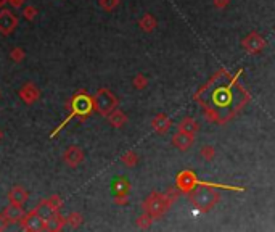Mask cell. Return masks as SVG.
<instances>
[{
	"label": "cell",
	"mask_w": 275,
	"mask_h": 232,
	"mask_svg": "<svg viewBox=\"0 0 275 232\" xmlns=\"http://www.w3.org/2000/svg\"><path fill=\"white\" fill-rule=\"evenodd\" d=\"M219 192L211 186H196L190 192V202L199 211H209L219 202Z\"/></svg>",
	"instance_id": "cell-1"
},
{
	"label": "cell",
	"mask_w": 275,
	"mask_h": 232,
	"mask_svg": "<svg viewBox=\"0 0 275 232\" xmlns=\"http://www.w3.org/2000/svg\"><path fill=\"white\" fill-rule=\"evenodd\" d=\"M66 108L73 113L74 116L80 118V121H84L85 118H89L94 111V97H90L85 90H78L73 95V99L68 102Z\"/></svg>",
	"instance_id": "cell-2"
},
{
	"label": "cell",
	"mask_w": 275,
	"mask_h": 232,
	"mask_svg": "<svg viewBox=\"0 0 275 232\" xmlns=\"http://www.w3.org/2000/svg\"><path fill=\"white\" fill-rule=\"evenodd\" d=\"M172 202L169 200V197L166 193H158L153 192L147 197V200L143 202V211L150 213L155 219L163 218L166 211L169 210Z\"/></svg>",
	"instance_id": "cell-3"
},
{
	"label": "cell",
	"mask_w": 275,
	"mask_h": 232,
	"mask_svg": "<svg viewBox=\"0 0 275 232\" xmlns=\"http://www.w3.org/2000/svg\"><path fill=\"white\" fill-rule=\"evenodd\" d=\"M94 108L101 116H108L113 110L118 108V99L110 89L101 87L94 95Z\"/></svg>",
	"instance_id": "cell-4"
},
{
	"label": "cell",
	"mask_w": 275,
	"mask_h": 232,
	"mask_svg": "<svg viewBox=\"0 0 275 232\" xmlns=\"http://www.w3.org/2000/svg\"><path fill=\"white\" fill-rule=\"evenodd\" d=\"M21 229L28 232H37V231H45V221L44 218L37 213V210H32L28 214H24V218L20 221Z\"/></svg>",
	"instance_id": "cell-5"
},
{
	"label": "cell",
	"mask_w": 275,
	"mask_h": 232,
	"mask_svg": "<svg viewBox=\"0 0 275 232\" xmlns=\"http://www.w3.org/2000/svg\"><path fill=\"white\" fill-rule=\"evenodd\" d=\"M18 16L12 13V10L3 8L0 12V34L2 36H10L13 34V31L18 28Z\"/></svg>",
	"instance_id": "cell-6"
},
{
	"label": "cell",
	"mask_w": 275,
	"mask_h": 232,
	"mask_svg": "<svg viewBox=\"0 0 275 232\" xmlns=\"http://www.w3.org/2000/svg\"><path fill=\"white\" fill-rule=\"evenodd\" d=\"M113 190H115V203L116 205H127L129 203V190H131V184L126 177H118L113 182Z\"/></svg>",
	"instance_id": "cell-7"
},
{
	"label": "cell",
	"mask_w": 275,
	"mask_h": 232,
	"mask_svg": "<svg viewBox=\"0 0 275 232\" xmlns=\"http://www.w3.org/2000/svg\"><path fill=\"white\" fill-rule=\"evenodd\" d=\"M241 47L243 50L248 53H259L262 52V48L266 47V41L261 34L257 32H251L250 36H246L243 41H241Z\"/></svg>",
	"instance_id": "cell-8"
},
{
	"label": "cell",
	"mask_w": 275,
	"mask_h": 232,
	"mask_svg": "<svg viewBox=\"0 0 275 232\" xmlns=\"http://www.w3.org/2000/svg\"><path fill=\"white\" fill-rule=\"evenodd\" d=\"M63 161L66 163L69 168H76L84 161V152L82 148L78 145H69L63 153Z\"/></svg>",
	"instance_id": "cell-9"
},
{
	"label": "cell",
	"mask_w": 275,
	"mask_h": 232,
	"mask_svg": "<svg viewBox=\"0 0 275 232\" xmlns=\"http://www.w3.org/2000/svg\"><path fill=\"white\" fill-rule=\"evenodd\" d=\"M177 187H179V190L182 192H187L190 193L193 189L198 186V181H196V176L193 174L192 171H182L179 176H177Z\"/></svg>",
	"instance_id": "cell-10"
},
{
	"label": "cell",
	"mask_w": 275,
	"mask_h": 232,
	"mask_svg": "<svg viewBox=\"0 0 275 232\" xmlns=\"http://www.w3.org/2000/svg\"><path fill=\"white\" fill-rule=\"evenodd\" d=\"M20 99L24 102L26 105H32L39 100L40 97V90L34 83H26L23 87L20 89Z\"/></svg>",
	"instance_id": "cell-11"
},
{
	"label": "cell",
	"mask_w": 275,
	"mask_h": 232,
	"mask_svg": "<svg viewBox=\"0 0 275 232\" xmlns=\"http://www.w3.org/2000/svg\"><path fill=\"white\" fill-rule=\"evenodd\" d=\"M193 142H195V136H193V134H188V132H183V131H179L174 137H172V145H174L176 148L182 150V152L192 148Z\"/></svg>",
	"instance_id": "cell-12"
},
{
	"label": "cell",
	"mask_w": 275,
	"mask_h": 232,
	"mask_svg": "<svg viewBox=\"0 0 275 232\" xmlns=\"http://www.w3.org/2000/svg\"><path fill=\"white\" fill-rule=\"evenodd\" d=\"M3 214H5V218L8 219L10 224H15V223H20V221L24 218V210L21 208V205L10 203L8 207L3 210Z\"/></svg>",
	"instance_id": "cell-13"
},
{
	"label": "cell",
	"mask_w": 275,
	"mask_h": 232,
	"mask_svg": "<svg viewBox=\"0 0 275 232\" xmlns=\"http://www.w3.org/2000/svg\"><path fill=\"white\" fill-rule=\"evenodd\" d=\"M8 202L10 203H16V205H23L28 202V198H29V193L28 190H26L24 187H21V186H15L12 190L8 192Z\"/></svg>",
	"instance_id": "cell-14"
},
{
	"label": "cell",
	"mask_w": 275,
	"mask_h": 232,
	"mask_svg": "<svg viewBox=\"0 0 275 232\" xmlns=\"http://www.w3.org/2000/svg\"><path fill=\"white\" fill-rule=\"evenodd\" d=\"M152 127L155 129L158 134H166L171 129V120L169 116L166 115V113H159V115H156L152 121Z\"/></svg>",
	"instance_id": "cell-15"
},
{
	"label": "cell",
	"mask_w": 275,
	"mask_h": 232,
	"mask_svg": "<svg viewBox=\"0 0 275 232\" xmlns=\"http://www.w3.org/2000/svg\"><path fill=\"white\" fill-rule=\"evenodd\" d=\"M64 226H66V216L60 214V211H58L55 216H52L50 219L45 221V231L58 232V231H61Z\"/></svg>",
	"instance_id": "cell-16"
},
{
	"label": "cell",
	"mask_w": 275,
	"mask_h": 232,
	"mask_svg": "<svg viewBox=\"0 0 275 232\" xmlns=\"http://www.w3.org/2000/svg\"><path fill=\"white\" fill-rule=\"evenodd\" d=\"M106 118H108V123H110L113 127H122L124 124L127 123V115L124 111L118 110V108L113 110Z\"/></svg>",
	"instance_id": "cell-17"
},
{
	"label": "cell",
	"mask_w": 275,
	"mask_h": 232,
	"mask_svg": "<svg viewBox=\"0 0 275 232\" xmlns=\"http://www.w3.org/2000/svg\"><path fill=\"white\" fill-rule=\"evenodd\" d=\"M37 213L40 214L42 218H44V221H47V219H50L52 216H55V214L58 213L55 208L52 207V203L48 202V198H45V200H42L39 205H37Z\"/></svg>",
	"instance_id": "cell-18"
},
{
	"label": "cell",
	"mask_w": 275,
	"mask_h": 232,
	"mask_svg": "<svg viewBox=\"0 0 275 232\" xmlns=\"http://www.w3.org/2000/svg\"><path fill=\"white\" fill-rule=\"evenodd\" d=\"M179 131H183V132H188V134H193V136H195V134L199 131V124L193 120V118H190V116H187V118H182V121L179 123Z\"/></svg>",
	"instance_id": "cell-19"
},
{
	"label": "cell",
	"mask_w": 275,
	"mask_h": 232,
	"mask_svg": "<svg viewBox=\"0 0 275 232\" xmlns=\"http://www.w3.org/2000/svg\"><path fill=\"white\" fill-rule=\"evenodd\" d=\"M138 26H140V29L145 32H153L156 28V18L152 13H145L142 18H140Z\"/></svg>",
	"instance_id": "cell-20"
},
{
	"label": "cell",
	"mask_w": 275,
	"mask_h": 232,
	"mask_svg": "<svg viewBox=\"0 0 275 232\" xmlns=\"http://www.w3.org/2000/svg\"><path fill=\"white\" fill-rule=\"evenodd\" d=\"M121 161H122V165L127 166V168H134V166L138 163V156L134 150H129V152H126L121 156Z\"/></svg>",
	"instance_id": "cell-21"
},
{
	"label": "cell",
	"mask_w": 275,
	"mask_h": 232,
	"mask_svg": "<svg viewBox=\"0 0 275 232\" xmlns=\"http://www.w3.org/2000/svg\"><path fill=\"white\" fill-rule=\"evenodd\" d=\"M82 223H84V218H82V214H80L79 211H73V213H69L66 216V224L69 226V228H73V229L79 228Z\"/></svg>",
	"instance_id": "cell-22"
},
{
	"label": "cell",
	"mask_w": 275,
	"mask_h": 232,
	"mask_svg": "<svg viewBox=\"0 0 275 232\" xmlns=\"http://www.w3.org/2000/svg\"><path fill=\"white\" fill-rule=\"evenodd\" d=\"M153 221H155V218L152 216V214L145 211L142 216L137 218L136 223H137V228H140V229H150V228H152V224H153Z\"/></svg>",
	"instance_id": "cell-23"
},
{
	"label": "cell",
	"mask_w": 275,
	"mask_h": 232,
	"mask_svg": "<svg viewBox=\"0 0 275 232\" xmlns=\"http://www.w3.org/2000/svg\"><path fill=\"white\" fill-rule=\"evenodd\" d=\"M24 57H26V53L21 47H15L12 48V52H10V60L15 63H21L24 60Z\"/></svg>",
	"instance_id": "cell-24"
},
{
	"label": "cell",
	"mask_w": 275,
	"mask_h": 232,
	"mask_svg": "<svg viewBox=\"0 0 275 232\" xmlns=\"http://www.w3.org/2000/svg\"><path fill=\"white\" fill-rule=\"evenodd\" d=\"M132 85H134V87H136L137 90H143V89L148 85L147 76H143V74H137V76L132 79Z\"/></svg>",
	"instance_id": "cell-25"
},
{
	"label": "cell",
	"mask_w": 275,
	"mask_h": 232,
	"mask_svg": "<svg viewBox=\"0 0 275 232\" xmlns=\"http://www.w3.org/2000/svg\"><path fill=\"white\" fill-rule=\"evenodd\" d=\"M100 7L105 10V12H113L115 8H118L119 5V0H98Z\"/></svg>",
	"instance_id": "cell-26"
},
{
	"label": "cell",
	"mask_w": 275,
	"mask_h": 232,
	"mask_svg": "<svg viewBox=\"0 0 275 232\" xmlns=\"http://www.w3.org/2000/svg\"><path fill=\"white\" fill-rule=\"evenodd\" d=\"M37 15H39V10H37L34 5H28V7H24V10H23L24 20H28V21H32Z\"/></svg>",
	"instance_id": "cell-27"
},
{
	"label": "cell",
	"mask_w": 275,
	"mask_h": 232,
	"mask_svg": "<svg viewBox=\"0 0 275 232\" xmlns=\"http://www.w3.org/2000/svg\"><path fill=\"white\" fill-rule=\"evenodd\" d=\"M214 155H216V152H214V148L211 147V145H204V147L201 148V156L206 161H211L214 158Z\"/></svg>",
	"instance_id": "cell-28"
},
{
	"label": "cell",
	"mask_w": 275,
	"mask_h": 232,
	"mask_svg": "<svg viewBox=\"0 0 275 232\" xmlns=\"http://www.w3.org/2000/svg\"><path fill=\"white\" fill-rule=\"evenodd\" d=\"M48 202L52 203V207L57 210V211H60V210L63 208V198L60 195H52L50 198H48Z\"/></svg>",
	"instance_id": "cell-29"
},
{
	"label": "cell",
	"mask_w": 275,
	"mask_h": 232,
	"mask_svg": "<svg viewBox=\"0 0 275 232\" xmlns=\"http://www.w3.org/2000/svg\"><path fill=\"white\" fill-rule=\"evenodd\" d=\"M213 3H214V7L216 8H225V7H229V3H230V0H213Z\"/></svg>",
	"instance_id": "cell-30"
},
{
	"label": "cell",
	"mask_w": 275,
	"mask_h": 232,
	"mask_svg": "<svg viewBox=\"0 0 275 232\" xmlns=\"http://www.w3.org/2000/svg\"><path fill=\"white\" fill-rule=\"evenodd\" d=\"M8 224H10V223H8V219L5 218V214H3V213H0V232L7 229V228H8Z\"/></svg>",
	"instance_id": "cell-31"
},
{
	"label": "cell",
	"mask_w": 275,
	"mask_h": 232,
	"mask_svg": "<svg viewBox=\"0 0 275 232\" xmlns=\"http://www.w3.org/2000/svg\"><path fill=\"white\" fill-rule=\"evenodd\" d=\"M8 3H12L13 8H21L24 3V0H8Z\"/></svg>",
	"instance_id": "cell-32"
},
{
	"label": "cell",
	"mask_w": 275,
	"mask_h": 232,
	"mask_svg": "<svg viewBox=\"0 0 275 232\" xmlns=\"http://www.w3.org/2000/svg\"><path fill=\"white\" fill-rule=\"evenodd\" d=\"M8 3V0H0V7H5Z\"/></svg>",
	"instance_id": "cell-33"
},
{
	"label": "cell",
	"mask_w": 275,
	"mask_h": 232,
	"mask_svg": "<svg viewBox=\"0 0 275 232\" xmlns=\"http://www.w3.org/2000/svg\"><path fill=\"white\" fill-rule=\"evenodd\" d=\"M2 137H3V132H2V129H0V140H2Z\"/></svg>",
	"instance_id": "cell-34"
}]
</instances>
